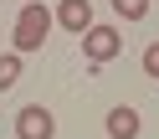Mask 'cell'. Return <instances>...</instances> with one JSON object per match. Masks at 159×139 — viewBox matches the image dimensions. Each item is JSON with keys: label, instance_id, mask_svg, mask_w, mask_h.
Masks as SVG:
<instances>
[{"label": "cell", "instance_id": "4", "mask_svg": "<svg viewBox=\"0 0 159 139\" xmlns=\"http://www.w3.org/2000/svg\"><path fill=\"white\" fill-rule=\"evenodd\" d=\"M57 26L72 36H87L93 31V0H62L57 5Z\"/></svg>", "mask_w": 159, "mask_h": 139}, {"label": "cell", "instance_id": "5", "mask_svg": "<svg viewBox=\"0 0 159 139\" xmlns=\"http://www.w3.org/2000/svg\"><path fill=\"white\" fill-rule=\"evenodd\" d=\"M108 139H139V108H128V103H118V108H108Z\"/></svg>", "mask_w": 159, "mask_h": 139}, {"label": "cell", "instance_id": "3", "mask_svg": "<svg viewBox=\"0 0 159 139\" xmlns=\"http://www.w3.org/2000/svg\"><path fill=\"white\" fill-rule=\"evenodd\" d=\"M16 139H57V118H52V108L26 103L21 113H16Z\"/></svg>", "mask_w": 159, "mask_h": 139}, {"label": "cell", "instance_id": "2", "mask_svg": "<svg viewBox=\"0 0 159 139\" xmlns=\"http://www.w3.org/2000/svg\"><path fill=\"white\" fill-rule=\"evenodd\" d=\"M82 52H87V62H93V67L113 62V57L123 52V36H118V26H93V31L82 36Z\"/></svg>", "mask_w": 159, "mask_h": 139}, {"label": "cell", "instance_id": "1", "mask_svg": "<svg viewBox=\"0 0 159 139\" xmlns=\"http://www.w3.org/2000/svg\"><path fill=\"white\" fill-rule=\"evenodd\" d=\"M52 21L57 16L46 11V5H21V16H16V31H11V46L16 52H41L46 46V36H52Z\"/></svg>", "mask_w": 159, "mask_h": 139}, {"label": "cell", "instance_id": "6", "mask_svg": "<svg viewBox=\"0 0 159 139\" xmlns=\"http://www.w3.org/2000/svg\"><path fill=\"white\" fill-rule=\"evenodd\" d=\"M16 83H21V52H5L0 57V93H11Z\"/></svg>", "mask_w": 159, "mask_h": 139}, {"label": "cell", "instance_id": "8", "mask_svg": "<svg viewBox=\"0 0 159 139\" xmlns=\"http://www.w3.org/2000/svg\"><path fill=\"white\" fill-rule=\"evenodd\" d=\"M144 72H149V77H159V41H154V46H144Z\"/></svg>", "mask_w": 159, "mask_h": 139}, {"label": "cell", "instance_id": "7", "mask_svg": "<svg viewBox=\"0 0 159 139\" xmlns=\"http://www.w3.org/2000/svg\"><path fill=\"white\" fill-rule=\"evenodd\" d=\"M108 5H113L123 21H144V16H149V0H108Z\"/></svg>", "mask_w": 159, "mask_h": 139}]
</instances>
